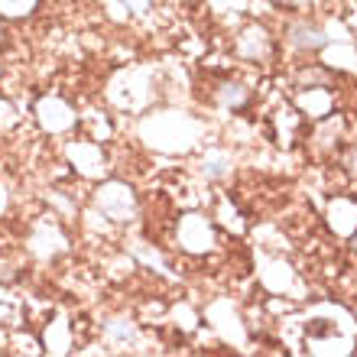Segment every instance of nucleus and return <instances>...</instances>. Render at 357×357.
<instances>
[{"instance_id": "1a4fd4ad", "label": "nucleus", "mask_w": 357, "mask_h": 357, "mask_svg": "<svg viewBox=\"0 0 357 357\" xmlns=\"http://www.w3.org/2000/svg\"><path fill=\"white\" fill-rule=\"evenodd\" d=\"M302 344L309 354H354L357 348L354 331H341V325L331 319H312Z\"/></svg>"}, {"instance_id": "f257e3e1", "label": "nucleus", "mask_w": 357, "mask_h": 357, "mask_svg": "<svg viewBox=\"0 0 357 357\" xmlns=\"http://www.w3.org/2000/svg\"><path fill=\"white\" fill-rule=\"evenodd\" d=\"M137 137L143 146L162 156H188V153L202 150L205 140V121L178 107H156V111L140 114L137 123Z\"/></svg>"}, {"instance_id": "6ab92c4d", "label": "nucleus", "mask_w": 357, "mask_h": 357, "mask_svg": "<svg viewBox=\"0 0 357 357\" xmlns=\"http://www.w3.org/2000/svg\"><path fill=\"white\" fill-rule=\"evenodd\" d=\"M208 215L215 218V225L221 227V234H231V237H244L247 234V215L241 211V205H237L231 195H218L215 198V208L208 211Z\"/></svg>"}, {"instance_id": "c85d7f7f", "label": "nucleus", "mask_w": 357, "mask_h": 357, "mask_svg": "<svg viewBox=\"0 0 357 357\" xmlns=\"http://www.w3.org/2000/svg\"><path fill=\"white\" fill-rule=\"evenodd\" d=\"M0 75H3V66H0Z\"/></svg>"}, {"instance_id": "20e7f679", "label": "nucleus", "mask_w": 357, "mask_h": 357, "mask_svg": "<svg viewBox=\"0 0 357 357\" xmlns=\"http://www.w3.org/2000/svg\"><path fill=\"white\" fill-rule=\"evenodd\" d=\"M280 56V36L273 33L260 20H247L244 26H237L234 33V59H241L244 66L264 68Z\"/></svg>"}, {"instance_id": "cd10ccee", "label": "nucleus", "mask_w": 357, "mask_h": 357, "mask_svg": "<svg viewBox=\"0 0 357 357\" xmlns=\"http://www.w3.org/2000/svg\"><path fill=\"white\" fill-rule=\"evenodd\" d=\"M348 244H351V250H354V254H357V231H354V234H351V241H348Z\"/></svg>"}, {"instance_id": "a878e982", "label": "nucleus", "mask_w": 357, "mask_h": 357, "mask_svg": "<svg viewBox=\"0 0 357 357\" xmlns=\"http://www.w3.org/2000/svg\"><path fill=\"white\" fill-rule=\"evenodd\" d=\"M341 20H344V26L348 29H357V0H348V3H344Z\"/></svg>"}, {"instance_id": "aec40b11", "label": "nucleus", "mask_w": 357, "mask_h": 357, "mask_svg": "<svg viewBox=\"0 0 357 357\" xmlns=\"http://www.w3.org/2000/svg\"><path fill=\"white\" fill-rule=\"evenodd\" d=\"M39 341H43V354H68V351H72V344H75L72 321H68L66 315H56L52 321H46V325H43Z\"/></svg>"}, {"instance_id": "5701e85b", "label": "nucleus", "mask_w": 357, "mask_h": 357, "mask_svg": "<svg viewBox=\"0 0 357 357\" xmlns=\"http://www.w3.org/2000/svg\"><path fill=\"white\" fill-rule=\"evenodd\" d=\"M43 0H0V20L7 23H29L39 17Z\"/></svg>"}, {"instance_id": "393cba45", "label": "nucleus", "mask_w": 357, "mask_h": 357, "mask_svg": "<svg viewBox=\"0 0 357 357\" xmlns=\"http://www.w3.org/2000/svg\"><path fill=\"white\" fill-rule=\"evenodd\" d=\"M117 7L127 13V17H150L156 0H117Z\"/></svg>"}, {"instance_id": "423d86ee", "label": "nucleus", "mask_w": 357, "mask_h": 357, "mask_svg": "<svg viewBox=\"0 0 357 357\" xmlns=\"http://www.w3.org/2000/svg\"><path fill=\"white\" fill-rule=\"evenodd\" d=\"M33 121L46 137H72L82 127V111L62 94H39L33 101Z\"/></svg>"}, {"instance_id": "4be33fe9", "label": "nucleus", "mask_w": 357, "mask_h": 357, "mask_svg": "<svg viewBox=\"0 0 357 357\" xmlns=\"http://www.w3.org/2000/svg\"><path fill=\"white\" fill-rule=\"evenodd\" d=\"M26 319V305L17 292H10L0 286V328H20Z\"/></svg>"}, {"instance_id": "bb28decb", "label": "nucleus", "mask_w": 357, "mask_h": 357, "mask_svg": "<svg viewBox=\"0 0 357 357\" xmlns=\"http://www.w3.org/2000/svg\"><path fill=\"white\" fill-rule=\"evenodd\" d=\"M270 3L280 10H305V7H312L315 0H270Z\"/></svg>"}, {"instance_id": "f3484780", "label": "nucleus", "mask_w": 357, "mask_h": 357, "mask_svg": "<svg viewBox=\"0 0 357 357\" xmlns=\"http://www.w3.org/2000/svg\"><path fill=\"white\" fill-rule=\"evenodd\" d=\"M321 66H328L335 75H357V43L351 36H341V39H331L328 46L321 49L315 56Z\"/></svg>"}, {"instance_id": "9b49d317", "label": "nucleus", "mask_w": 357, "mask_h": 357, "mask_svg": "<svg viewBox=\"0 0 357 357\" xmlns=\"http://www.w3.org/2000/svg\"><path fill=\"white\" fill-rule=\"evenodd\" d=\"M321 221H325L331 237L351 241V234L357 231V195H351V192L328 195V202L321 208Z\"/></svg>"}, {"instance_id": "f8f14e48", "label": "nucleus", "mask_w": 357, "mask_h": 357, "mask_svg": "<svg viewBox=\"0 0 357 357\" xmlns=\"http://www.w3.org/2000/svg\"><path fill=\"white\" fill-rule=\"evenodd\" d=\"M211 104L221 114H244L254 107V88L244 78L225 75V78H218L215 88H211Z\"/></svg>"}, {"instance_id": "7ed1b4c3", "label": "nucleus", "mask_w": 357, "mask_h": 357, "mask_svg": "<svg viewBox=\"0 0 357 357\" xmlns=\"http://www.w3.org/2000/svg\"><path fill=\"white\" fill-rule=\"evenodd\" d=\"M172 244L178 254L192 257V260H205L221 250V227L215 225L211 215L188 208V211H178L172 221Z\"/></svg>"}, {"instance_id": "4468645a", "label": "nucleus", "mask_w": 357, "mask_h": 357, "mask_svg": "<svg viewBox=\"0 0 357 357\" xmlns=\"http://www.w3.org/2000/svg\"><path fill=\"white\" fill-rule=\"evenodd\" d=\"M205 319L211 328L225 335V341H231L237 348L247 344V328H244V321H241V315H237V309L231 305V299H215L205 309Z\"/></svg>"}, {"instance_id": "39448f33", "label": "nucleus", "mask_w": 357, "mask_h": 357, "mask_svg": "<svg viewBox=\"0 0 357 357\" xmlns=\"http://www.w3.org/2000/svg\"><path fill=\"white\" fill-rule=\"evenodd\" d=\"M66 156L68 169L75 172L78 178H85V182H101V178L111 176L114 162H111V153L104 150L101 140H94V137H75V140H66Z\"/></svg>"}, {"instance_id": "dca6fc26", "label": "nucleus", "mask_w": 357, "mask_h": 357, "mask_svg": "<svg viewBox=\"0 0 357 357\" xmlns=\"http://www.w3.org/2000/svg\"><path fill=\"white\" fill-rule=\"evenodd\" d=\"M104 341H107V348L114 351H137L140 348V321L133 319V315H111V319L104 321Z\"/></svg>"}, {"instance_id": "412c9836", "label": "nucleus", "mask_w": 357, "mask_h": 357, "mask_svg": "<svg viewBox=\"0 0 357 357\" xmlns=\"http://www.w3.org/2000/svg\"><path fill=\"white\" fill-rule=\"evenodd\" d=\"M338 75L331 72L328 66H321L319 59L315 62H302L296 72H292V88H309V85H335Z\"/></svg>"}, {"instance_id": "6e6552de", "label": "nucleus", "mask_w": 357, "mask_h": 357, "mask_svg": "<svg viewBox=\"0 0 357 357\" xmlns=\"http://www.w3.org/2000/svg\"><path fill=\"white\" fill-rule=\"evenodd\" d=\"M305 146L315 160H335L348 140V121H344V114L335 111L328 117H321V121L309 123V130H305Z\"/></svg>"}, {"instance_id": "0eeeda50", "label": "nucleus", "mask_w": 357, "mask_h": 357, "mask_svg": "<svg viewBox=\"0 0 357 357\" xmlns=\"http://www.w3.org/2000/svg\"><path fill=\"white\" fill-rule=\"evenodd\" d=\"M331 39H341V36H335L331 23L309 20V17L289 20V23H286V29H282V43H286L296 56H319Z\"/></svg>"}, {"instance_id": "f03ea898", "label": "nucleus", "mask_w": 357, "mask_h": 357, "mask_svg": "<svg viewBox=\"0 0 357 357\" xmlns=\"http://www.w3.org/2000/svg\"><path fill=\"white\" fill-rule=\"evenodd\" d=\"M91 211L101 215L107 225L114 227H127L133 225L143 211V202H140V192L133 185L130 178H121V176H107L101 182H94L91 188Z\"/></svg>"}, {"instance_id": "9d476101", "label": "nucleus", "mask_w": 357, "mask_h": 357, "mask_svg": "<svg viewBox=\"0 0 357 357\" xmlns=\"http://www.w3.org/2000/svg\"><path fill=\"white\" fill-rule=\"evenodd\" d=\"M292 107L302 114L305 123H315L321 117L338 111V88L335 85H309V88H296L289 94Z\"/></svg>"}, {"instance_id": "ddd939ff", "label": "nucleus", "mask_w": 357, "mask_h": 357, "mask_svg": "<svg viewBox=\"0 0 357 357\" xmlns=\"http://www.w3.org/2000/svg\"><path fill=\"white\" fill-rule=\"evenodd\" d=\"M270 137L282 150H292V146L305 137V121H302V114L292 107V101H282L280 107L270 114Z\"/></svg>"}, {"instance_id": "b1692460", "label": "nucleus", "mask_w": 357, "mask_h": 357, "mask_svg": "<svg viewBox=\"0 0 357 357\" xmlns=\"http://www.w3.org/2000/svg\"><path fill=\"white\" fill-rule=\"evenodd\" d=\"M338 169L344 172L351 185H357V140L354 143H344L338 153Z\"/></svg>"}, {"instance_id": "2eb2a0df", "label": "nucleus", "mask_w": 357, "mask_h": 357, "mask_svg": "<svg viewBox=\"0 0 357 357\" xmlns=\"http://www.w3.org/2000/svg\"><path fill=\"white\" fill-rule=\"evenodd\" d=\"M26 247H29V254L39 257V260H56V257H62L68 250V237L56 221H43L39 227H33Z\"/></svg>"}, {"instance_id": "a211bd4d", "label": "nucleus", "mask_w": 357, "mask_h": 357, "mask_svg": "<svg viewBox=\"0 0 357 357\" xmlns=\"http://www.w3.org/2000/svg\"><path fill=\"white\" fill-rule=\"evenodd\" d=\"M195 166H198V176L205 178V182H221V178H227L231 169H234V156L225 146H202Z\"/></svg>"}]
</instances>
